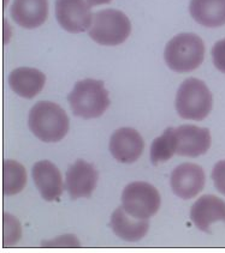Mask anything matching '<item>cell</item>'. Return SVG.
<instances>
[{"instance_id": "cell-20", "label": "cell", "mask_w": 225, "mask_h": 253, "mask_svg": "<svg viewBox=\"0 0 225 253\" xmlns=\"http://www.w3.org/2000/svg\"><path fill=\"white\" fill-rule=\"evenodd\" d=\"M211 54H212L213 65L216 66V69L222 74H225V39L216 42L211 50Z\"/></svg>"}, {"instance_id": "cell-7", "label": "cell", "mask_w": 225, "mask_h": 253, "mask_svg": "<svg viewBox=\"0 0 225 253\" xmlns=\"http://www.w3.org/2000/svg\"><path fill=\"white\" fill-rule=\"evenodd\" d=\"M56 17L59 25L72 34L89 30L93 21L87 0H56Z\"/></svg>"}, {"instance_id": "cell-12", "label": "cell", "mask_w": 225, "mask_h": 253, "mask_svg": "<svg viewBox=\"0 0 225 253\" xmlns=\"http://www.w3.org/2000/svg\"><path fill=\"white\" fill-rule=\"evenodd\" d=\"M35 186L45 201L53 202L61 196L64 190L60 170L51 161L44 160L34 165L32 170Z\"/></svg>"}, {"instance_id": "cell-5", "label": "cell", "mask_w": 225, "mask_h": 253, "mask_svg": "<svg viewBox=\"0 0 225 253\" xmlns=\"http://www.w3.org/2000/svg\"><path fill=\"white\" fill-rule=\"evenodd\" d=\"M89 36L103 46H118L126 41L131 33L130 19L122 11L108 8L93 15Z\"/></svg>"}, {"instance_id": "cell-14", "label": "cell", "mask_w": 225, "mask_h": 253, "mask_svg": "<svg viewBox=\"0 0 225 253\" xmlns=\"http://www.w3.org/2000/svg\"><path fill=\"white\" fill-rule=\"evenodd\" d=\"M11 17L25 29L39 28L49 17V0H13Z\"/></svg>"}, {"instance_id": "cell-11", "label": "cell", "mask_w": 225, "mask_h": 253, "mask_svg": "<svg viewBox=\"0 0 225 253\" xmlns=\"http://www.w3.org/2000/svg\"><path fill=\"white\" fill-rule=\"evenodd\" d=\"M176 154L185 157L204 155L211 148V132L209 128L195 125H182L175 128Z\"/></svg>"}, {"instance_id": "cell-1", "label": "cell", "mask_w": 225, "mask_h": 253, "mask_svg": "<svg viewBox=\"0 0 225 253\" xmlns=\"http://www.w3.org/2000/svg\"><path fill=\"white\" fill-rule=\"evenodd\" d=\"M28 126L36 138L46 143H56L67 134L70 120L65 111L57 103L40 101L30 109Z\"/></svg>"}, {"instance_id": "cell-4", "label": "cell", "mask_w": 225, "mask_h": 253, "mask_svg": "<svg viewBox=\"0 0 225 253\" xmlns=\"http://www.w3.org/2000/svg\"><path fill=\"white\" fill-rule=\"evenodd\" d=\"M175 106L181 118L201 122L212 111V92L202 81L198 78H188L179 85Z\"/></svg>"}, {"instance_id": "cell-23", "label": "cell", "mask_w": 225, "mask_h": 253, "mask_svg": "<svg viewBox=\"0 0 225 253\" xmlns=\"http://www.w3.org/2000/svg\"><path fill=\"white\" fill-rule=\"evenodd\" d=\"M42 246H50V247H77L80 246V243L75 237L72 235H64V237L55 239L51 243L42 244Z\"/></svg>"}, {"instance_id": "cell-22", "label": "cell", "mask_w": 225, "mask_h": 253, "mask_svg": "<svg viewBox=\"0 0 225 253\" xmlns=\"http://www.w3.org/2000/svg\"><path fill=\"white\" fill-rule=\"evenodd\" d=\"M4 220L5 222H7V223L10 224V228H8L10 229V237H8L7 240H10L8 246H12L13 244L21 238V226H19L18 221H17L13 216H8L7 213H5L4 215ZM7 240L5 241V245L7 244Z\"/></svg>"}, {"instance_id": "cell-9", "label": "cell", "mask_w": 225, "mask_h": 253, "mask_svg": "<svg viewBox=\"0 0 225 253\" xmlns=\"http://www.w3.org/2000/svg\"><path fill=\"white\" fill-rule=\"evenodd\" d=\"M99 174L94 166L77 160L66 171L65 185L71 199L89 198L98 184Z\"/></svg>"}, {"instance_id": "cell-10", "label": "cell", "mask_w": 225, "mask_h": 253, "mask_svg": "<svg viewBox=\"0 0 225 253\" xmlns=\"http://www.w3.org/2000/svg\"><path fill=\"white\" fill-rule=\"evenodd\" d=\"M145 142L135 128L122 127L113 132L110 139V151L120 164H133L142 155Z\"/></svg>"}, {"instance_id": "cell-17", "label": "cell", "mask_w": 225, "mask_h": 253, "mask_svg": "<svg viewBox=\"0 0 225 253\" xmlns=\"http://www.w3.org/2000/svg\"><path fill=\"white\" fill-rule=\"evenodd\" d=\"M190 16L206 28L225 25V0H190Z\"/></svg>"}, {"instance_id": "cell-3", "label": "cell", "mask_w": 225, "mask_h": 253, "mask_svg": "<svg viewBox=\"0 0 225 253\" xmlns=\"http://www.w3.org/2000/svg\"><path fill=\"white\" fill-rule=\"evenodd\" d=\"M72 113L82 119H95L106 112L110 106L109 91L103 81L87 78L74 85L67 96Z\"/></svg>"}, {"instance_id": "cell-18", "label": "cell", "mask_w": 225, "mask_h": 253, "mask_svg": "<svg viewBox=\"0 0 225 253\" xmlns=\"http://www.w3.org/2000/svg\"><path fill=\"white\" fill-rule=\"evenodd\" d=\"M2 190L6 196H15L22 192L27 185V171L21 164L13 160H6L2 166Z\"/></svg>"}, {"instance_id": "cell-15", "label": "cell", "mask_w": 225, "mask_h": 253, "mask_svg": "<svg viewBox=\"0 0 225 253\" xmlns=\"http://www.w3.org/2000/svg\"><path fill=\"white\" fill-rule=\"evenodd\" d=\"M46 83V76L32 67H18L10 74L8 84L18 96L33 98L39 95Z\"/></svg>"}, {"instance_id": "cell-13", "label": "cell", "mask_w": 225, "mask_h": 253, "mask_svg": "<svg viewBox=\"0 0 225 253\" xmlns=\"http://www.w3.org/2000/svg\"><path fill=\"white\" fill-rule=\"evenodd\" d=\"M190 218L198 229L209 233L211 224L225 222V202L217 196H202L193 204Z\"/></svg>"}, {"instance_id": "cell-16", "label": "cell", "mask_w": 225, "mask_h": 253, "mask_svg": "<svg viewBox=\"0 0 225 253\" xmlns=\"http://www.w3.org/2000/svg\"><path fill=\"white\" fill-rule=\"evenodd\" d=\"M111 228L118 238L125 241H139L146 237L150 229L148 218H137L129 215L122 207L112 213Z\"/></svg>"}, {"instance_id": "cell-19", "label": "cell", "mask_w": 225, "mask_h": 253, "mask_svg": "<svg viewBox=\"0 0 225 253\" xmlns=\"http://www.w3.org/2000/svg\"><path fill=\"white\" fill-rule=\"evenodd\" d=\"M176 154L175 128L169 127L151 145V161L153 165L169 161Z\"/></svg>"}, {"instance_id": "cell-2", "label": "cell", "mask_w": 225, "mask_h": 253, "mask_svg": "<svg viewBox=\"0 0 225 253\" xmlns=\"http://www.w3.org/2000/svg\"><path fill=\"white\" fill-rule=\"evenodd\" d=\"M205 50V43L200 36L193 33L178 34L165 47V63L178 74L192 72L204 61Z\"/></svg>"}, {"instance_id": "cell-6", "label": "cell", "mask_w": 225, "mask_h": 253, "mask_svg": "<svg viewBox=\"0 0 225 253\" xmlns=\"http://www.w3.org/2000/svg\"><path fill=\"white\" fill-rule=\"evenodd\" d=\"M162 198L153 185L135 181L126 185L122 193V208L137 218H150L158 212Z\"/></svg>"}, {"instance_id": "cell-8", "label": "cell", "mask_w": 225, "mask_h": 253, "mask_svg": "<svg viewBox=\"0 0 225 253\" xmlns=\"http://www.w3.org/2000/svg\"><path fill=\"white\" fill-rule=\"evenodd\" d=\"M206 175L200 166L185 162L177 166L170 176L172 192L182 199H192L204 190Z\"/></svg>"}, {"instance_id": "cell-21", "label": "cell", "mask_w": 225, "mask_h": 253, "mask_svg": "<svg viewBox=\"0 0 225 253\" xmlns=\"http://www.w3.org/2000/svg\"><path fill=\"white\" fill-rule=\"evenodd\" d=\"M212 180L215 186L222 195L225 196V160L216 164L212 170Z\"/></svg>"}, {"instance_id": "cell-24", "label": "cell", "mask_w": 225, "mask_h": 253, "mask_svg": "<svg viewBox=\"0 0 225 253\" xmlns=\"http://www.w3.org/2000/svg\"><path fill=\"white\" fill-rule=\"evenodd\" d=\"M112 0H87V2L89 4V6H98V5H104V4H110Z\"/></svg>"}]
</instances>
